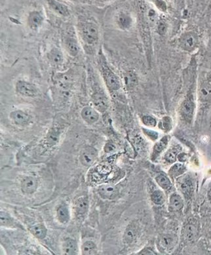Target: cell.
Here are the masks:
<instances>
[{"label": "cell", "instance_id": "obj_29", "mask_svg": "<svg viewBox=\"0 0 211 255\" xmlns=\"http://www.w3.org/2000/svg\"><path fill=\"white\" fill-rule=\"evenodd\" d=\"M56 217L59 223L63 225H66L69 223L71 219L70 211L69 205L63 204L57 208Z\"/></svg>", "mask_w": 211, "mask_h": 255}, {"label": "cell", "instance_id": "obj_28", "mask_svg": "<svg viewBox=\"0 0 211 255\" xmlns=\"http://www.w3.org/2000/svg\"><path fill=\"white\" fill-rule=\"evenodd\" d=\"M170 139H171V137L169 135H165V136L161 137L160 140L155 143L150 157L151 160L152 161H155L157 158L160 156L161 154L165 151L166 148L169 145Z\"/></svg>", "mask_w": 211, "mask_h": 255}, {"label": "cell", "instance_id": "obj_12", "mask_svg": "<svg viewBox=\"0 0 211 255\" xmlns=\"http://www.w3.org/2000/svg\"><path fill=\"white\" fill-rule=\"evenodd\" d=\"M199 234L198 222L193 219L188 220L184 224L181 232V238L186 244L195 242Z\"/></svg>", "mask_w": 211, "mask_h": 255}, {"label": "cell", "instance_id": "obj_37", "mask_svg": "<svg viewBox=\"0 0 211 255\" xmlns=\"http://www.w3.org/2000/svg\"><path fill=\"white\" fill-rule=\"evenodd\" d=\"M151 202L157 206H161L165 203V195L163 191L159 189L153 190L150 195Z\"/></svg>", "mask_w": 211, "mask_h": 255}, {"label": "cell", "instance_id": "obj_36", "mask_svg": "<svg viewBox=\"0 0 211 255\" xmlns=\"http://www.w3.org/2000/svg\"><path fill=\"white\" fill-rule=\"evenodd\" d=\"M159 129L164 133H169L173 127V121L170 116H164L157 124Z\"/></svg>", "mask_w": 211, "mask_h": 255}, {"label": "cell", "instance_id": "obj_23", "mask_svg": "<svg viewBox=\"0 0 211 255\" xmlns=\"http://www.w3.org/2000/svg\"><path fill=\"white\" fill-rule=\"evenodd\" d=\"M0 224L1 227L7 229H20L24 230L22 224L12 217L7 212L1 211L0 212Z\"/></svg>", "mask_w": 211, "mask_h": 255}, {"label": "cell", "instance_id": "obj_24", "mask_svg": "<svg viewBox=\"0 0 211 255\" xmlns=\"http://www.w3.org/2000/svg\"><path fill=\"white\" fill-rule=\"evenodd\" d=\"M184 206V199L180 193L174 192L170 195L169 201H168V210L170 213H179L182 211Z\"/></svg>", "mask_w": 211, "mask_h": 255}, {"label": "cell", "instance_id": "obj_20", "mask_svg": "<svg viewBox=\"0 0 211 255\" xmlns=\"http://www.w3.org/2000/svg\"><path fill=\"white\" fill-rule=\"evenodd\" d=\"M47 59L51 66L55 68L60 67L65 61V56L62 50L57 47L51 48L47 53Z\"/></svg>", "mask_w": 211, "mask_h": 255}, {"label": "cell", "instance_id": "obj_14", "mask_svg": "<svg viewBox=\"0 0 211 255\" xmlns=\"http://www.w3.org/2000/svg\"><path fill=\"white\" fill-rule=\"evenodd\" d=\"M9 119L14 125L18 127L29 126L33 117L29 113L22 110H16L10 113Z\"/></svg>", "mask_w": 211, "mask_h": 255}, {"label": "cell", "instance_id": "obj_35", "mask_svg": "<svg viewBox=\"0 0 211 255\" xmlns=\"http://www.w3.org/2000/svg\"><path fill=\"white\" fill-rule=\"evenodd\" d=\"M139 79L134 71L127 72L124 76V83L128 90H133L138 84Z\"/></svg>", "mask_w": 211, "mask_h": 255}, {"label": "cell", "instance_id": "obj_6", "mask_svg": "<svg viewBox=\"0 0 211 255\" xmlns=\"http://www.w3.org/2000/svg\"><path fill=\"white\" fill-rule=\"evenodd\" d=\"M142 228L140 222L134 220L131 221L125 229L123 242L125 246L130 247L136 244L142 234Z\"/></svg>", "mask_w": 211, "mask_h": 255}, {"label": "cell", "instance_id": "obj_3", "mask_svg": "<svg viewBox=\"0 0 211 255\" xmlns=\"http://www.w3.org/2000/svg\"><path fill=\"white\" fill-rule=\"evenodd\" d=\"M194 86H190L189 90L180 104L179 109V114L182 120L188 125H191L193 123L196 113V98L194 92Z\"/></svg>", "mask_w": 211, "mask_h": 255}, {"label": "cell", "instance_id": "obj_5", "mask_svg": "<svg viewBox=\"0 0 211 255\" xmlns=\"http://www.w3.org/2000/svg\"><path fill=\"white\" fill-rule=\"evenodd\" d=\"M92 104L100 113L107 112L109 108V99L107 94L97 84H94L91 95Z\"/></svg>", "mask_w": 211, "mask_h": 255}, {"label": "cell", "instance_id": "obj_38", "mask_svg": "<svg viewBox=\"0 0 211 255\" xmlns=\"http://www.w3.org/2000/svg\"><path fill=\"white\" fill-rule=\"evenodd\" d=\"M141 120L142 125L147 128H155L158 124L157 119L149 115H142L141 117Z\"/></svg>", "mask_w": 211, "mask_h": 255}, {"label": "cell", "instance_id": "obj_46", "mask_svg": "<svg viewBox=\"0 0 211 255\" xmlns=\"http://www.w3.org/2000/svg\"><path fill=\"white\" fill-rule=\"evenodd\" d=\"M74 1H81V0H74Z\"/></svg>", "mask_w": 211, "mask_h": 255}, {"label": "cell", "instance_id": "obj_27", "mask_svg": "<svg viewBox=\"0 0 211 255\" xmlns=\"http://www.w3.org/2000/svg\"><path fill=\"white\" fill-rule=\"evenodd\" d=\"M63 255H77L79 254V247L77 241L72 238H66L61 244Z\"/></svg>", "mask_w": 211, "mask_h": 255}, {"label": "cell", "instance_id": "obj_32", "mask_svg": "<svg viewBox=\"0 0 211 255\" xmlns=\"http://www.w3.org/2000/svg\"><path fill=\"white\" fill-rule=\"evenodd\" d=\"M155 181L159 188L162 189L163 190L169 191L173 187V183L168 174L167 175L164 173H159L155 177Z\"/></svg>", "mask_w": 211, "mask_h": 255}, {"label": "cell", "instance_id": "obj_42", "mask_svg": "<svg viewBox=\"0 0 211 255\" xmlns=\"http://www.w3.org/2000/svg\"><path fill=\"white\" fill-rule=\"evenodd\" d=\"M156 30L157 33L161 36H164L167 34L168 30V24L167 22L163 20H158L157 22Z\"/></svg>", "mask_w": 211, "mask_h": 255}, {"label": "cell", "instance_id": "obj_8", "mask_svg": "<svg viewBox=\"0 0 211 255\" xmlns=\"http://www.w3.org/2000/svg\"><path fill=\"white\" fill-rule=\"evenodd\" d=\"M114 23L119 30L130 31L134 26L135 18L128 10L120 9L115 14Z\"/></svg>", "mask_w": 211, "mask_h": 255}, {"label": "cell", "instance_id": "obj_33", "mask_svg": "<svg viewBox=\"0 0 211 255\" xmlns=\"http://www.w3.org/2000/svg\"><path fill=\"white\" fill-rule=\"evenodd\" d=\"M182 148L180 145H174L173 147L169 148L167 151L165 152V155H164V159L168 163L174 164L175 163L176 161L178 159L180 151H181Z\"/></svg>", "mask_w": 211, "mask_h": 255}, {"label": "cell", "instance_id": "obj_15", "mask_svg": "<svg viewBox=\"0 0 211 255\" xmlns=\"http://www.w3.org/2000/svg\"><path fill=\"white\" fill-rule=\"evenodd\" d=\"M89 209V201L87 196L83 195L75 199L73 204L75 217L79 222L83 221L87 217Z\"/></svg>", "mask_w": 211, "mask_h": 255}, {"label": "cell", "instance_id": "obj_26", "mask_svg": "<svg viewBox=\"0 0 211 255\" xmlns=\"http://www.w3.org/2000/svg\"><path fill=\"white\" fill-rule=\"evenodd\" d=\"M46 2L49 9L57 15L63 17H67L70 15L69 7L62 2L59 1L58 0H46Z\"/></svg>", "mask_w": 211, "mask_h": 255}, {"label": "cell", "instance_id": "obj_31", "mask_svg": "<svg viewBox=\"0 0 211 255\" xmlns=\"http://www.w3.org/2000/svg\"><path fill=\"white\" fill-rule=\"evenodd\" d=\"M187 171L186 166L182 163H174L173 165L170 168L168 171V175L173 180H176L179 177L186 174Z\"/></svg>", "mask_w": 211, "mask_h": 255}, {"label": "cell", "instance_id": "obj_30", "mask_svg": "<svg viewBox=\"0 0 211 255\" xmlns=\"http://www.w3.org/2000/svg\"><path fill=\"white\" fill-rule=\"evenodd\" d=\"M29 231L34 237L40 240L45 239L48 235V229L43 223H38L30 226Z\"/></svg>", "mask_w": 211, "mask_h": 255}, {"label": "cell", "instance_id": "obj_19", "mask_svg": "<svg viewBox=\"0 0 211 255\" xmlns=\"http://www.w3.org/2000/svg\"><path fill=\"white\" fill-rule=\"evenodd\" d=\"M81 117L86 124L93 125L99 120L100 113L93 106H85L81 111Z\"/></svg>", "mask_w": 211, "mask_h": 255}, {"label": "cell", "instance_id": "obj_25", "mask_svg": "<svg viewBox=\"0 0 211 255\" xmlns=\"http://www.w3.org/2000/svg\"><path fill=\"white\" fill-rule=\"evenodd\" d=\"M198 100L202 103H211V83L204 81L199 84L196 92Z\"/></svg>", "mask_w": 211, "mask_h": 255}, {"label": "cell", "instance_id": "obj_18", "mask_svg": "<svg viewBox=\"0 0 211 255\" xmlns=\"http://www.w3.org/2000/svg\"><path fill=\"white\" fill-rule=\"evenodd\" d=\"M38 179L33 176H24L20 182V189L25 195H32L38 190Z\"/></svg>", "mask_w": 211, "mask_h": 255}, {"label": "cell", "instance_id": "obj_16", "mask_svg": "<svg viewBox=\"0 0 211 255\" xmlns=\"http://www.w3.org/2000/svg\"><path fill=\"white\" fill-rule=\"evenodd\" d=\"M45 22L44 13L38 9L32 10L28 14L26 22L30 29L33 31H38Z\"/></svg>", "mask_w": 211, "mask_h": 255}, {"label": "cell", "instance_id": "obj_39", "mask_svg": "<svg viewBox=\"0 0 211 255\" xmlns=\"http://www.w3.org/2000/svg\"><path fill=\"white\" fill-rule=\"evenodd\" d=\"M159 253L158 252V250H157V248H155L154 245L151 244H148L146 245V246L144 247L142 249V250H141L140 251H139L137 253V254H135V255H159Z\"/></svg>", "mask_w": 211, "mask_h": 255}, {"label": "cell", "instance_id": "obj_9", "mask_svg": "<svg viewBox=\"0 0 211 255\" xmlns=\"http://www.w3.org/2000/svg\"><path fill=\"white\" fill-rule=\"evenodd\" d=\"M176 186L186 199H191L194 192L193 179L190 174H184L175 180Z\"/></svg>", "mask_w": 211, "mask_h": 255}, {"label": "cell", "instance_id": "obj_10", "mask_svg": "<svg viewBox=\"0 0 211 255\" xmlns=\"http://www.w3.org/2000/svg\"><path fill=\"white\" fill-rule=\"evenodd\" d=\"M15 89L18 95L26 98H36L40 91L36 84L25 80H17L15 83Z\"/></svg>", "mask_w": 211, "mask_h": 255}, {"label": "cell", "instance_id": "obj_4", "mask_svg": "<svg viewBox=\"0 0 211 255\" xmlns=\"http://www.w3.org/2000/svg\"><path fill=\"white\" fill-rule=\"evenodd\" d=\"M178 44L182 51L187 53L194 52L200 45V37L194 30H188L180 34L178 39Z\"/></svg>", "mask_w": 211, "mask_h": 255}, {"label": "cell", "instance_id": "obj_1", "mask_svg": "<svg viewBox=\"0 0 211 255\" xmlns=\"http://www.w3.org/2000/svg\"><path fill=\"white\" fill-rule=\"evenodd\" d=\"M97 66L108 91L111 94L116 93L122 87V80L110 67L101 49L98 53Z\"/></svg>", "mask_w": 211, "mask_h": 255}, {"label": "cell", "instance_id": "obj_21", "mask_svg": "<svg viewBox=\"0 0 211 255\" xmlns=\"http://www.w3.org/2000/svg\"><path fill=\"white\" fill-rule=\"evenodd\" d=\"M62 132L63 129L61 127L58 126L51 127L44 139V143L47 147L52 148L56 145L60 140Z\"/></svg>", "mask_w": 211, "mask_h": 255}, {"label": "cell", "instance_id": "obj_11", "mask_svg": "<svg viewBox=\"0 0 211 255\" xmlns=\"http://www.w3.org/2000/svg\"><path fill=\"white\" fill-rule=\"evenodd\" d=\"M63 44L70 56L75 57L80 52L81 46L75 32L68 31L63 37Z\"/></svg>", "mask_w": 211, "mask_h": 255}, {"label": "cell", "instance_id": "obj_17", "mask_svg": "<svg viewBox=\"0 0 211 255\" xmlns=\"http://www.w3.org/2000/svg\"><path fill=\"white\" fill-rule=\"evenodd\" d=\"M98 195L104 200L112 201L118 196L119 189L115 185L111 184L100 185L97 189Z\"/></svg>", "mask_w": 211, "mask_h": 255}, {"label": "cell", "instance_id": "obj_40", "mask_svg": "<svg viewBox=\"0 0 211 255\" xmlns=\"http://www.w3.org/2000/svg\"><path fill=\"white\" fill-rule=\"evenodd\" d=\"M157 11L167 13L168 11L167 0H148Z\"/></svg>", "mask_w": 211, "mask_h": 255}, {"label": "cell", "instance_id": "obj_43", "mask_svg": "<svg viewBox=\"0 0 211 255\" xmlns=\"http://www.w3.org/2000/svg\"><path fill=\"white\" fill-rule=\"evenodd\" d=\"M117 146L113 141H108L104 146V151L106 153H113L116 151Z\"/></svg>", "mask_w": 211, "mask_h": 255}, {"label": "cell", "instance_id": "obj_13", "mask_svg": "<svg viewBox=\"0 0 211 255\" xmlns=\"http://www.w3.org/2000/svg\"><path fill=\"white\" fill-rule=\"evenodd\" d=\"M98 158V150L92 146H86L81 149L79 159L82 166L90 167L97 162Z\"/></svg>", "mask_w": 211, "mask_h": 255}, {"label": "cell", "instance_id": "obj_44", "mask_svg": "<svg viewBox=\"0 0 211 255\" xmlns=\"http://www.w3.org/2000/svg\"><path fill=\"white\" fill-rule=\"evenodd\" d=\"M208 199L211 201V184L210 185V188H209L208 190Z\"/></svg>", "mask_w": 211, "mask_h": 255}, {"label": "cell", "instance_id": "obj_41", "mask_svg": "<svg viewBox=\"0 0 211 255\" xmlns=\"http://www.w3.org/2000/svg\"><path fill=\"white\" fill-rule=\"evenodd\" d=\"M143 133L151 141H156L159 138V133L149 128H142Z\"/></svg>", "mask_w": 211, "mask_h": 255}, {"label": "cell", "instance_id": "obj_7", "mask_svg": "<svg viewBox=\"0 0 211 255\" xmlns=\"http://www.w3.org/2000/svg\"><path fill=\"white\" fill-rule=\"evenodd\" d=\"M179 237L175 233H166L158 238L156 242V248L159 253L171 254L177 247Z\"/></svg>", "mask_w": 211, "mask_h": 255}, {"label": "cell", "instance_id": "obj_22", "mask_svg": "<svg viewBox=\"0 0 211 255\" xmlns=\"http://www.w3.org/2000/svg\"><path fill=\"white\" fill-rule=\"evenodd\" d=\"M55 86L63 92H67L71 89L72 86V77L70 74L59 73L55 76Z\"/></svg>", "mask_w": 211, "mask_h": 255}, {"label": "cell", "instance_id": "obj_34", "mask_svg": "<svg viewBox=\"0 0 211 255\" xmlns=\"http://www.w3.org/2000/svg\"><path fill=\"white\" fill-rule=\"evenodd\" d=\"M81 255H93L98 254V247L95 242L91 240H87L83 243L81 247Z\"/></svg>", "mask_w": 211, "mask_h": 255}, {"label": "cell", "instance_id": "obj_2", "mask_svg": "<svg viewBox=\"0 0 211 255\" xmlns=\"http://www.w3.org/2000/svg\"><path fill=\"white\" fill-rule=\"evenodd\" d=\"M77 32L81 42L88 48L97 46L100 39L99 26L91 18L82 17L77 20Z\"/></svg>", "mask_w": 211, "mask_h": 255}, {"label": "cell", "instance_id": "obj_45", "mask_svg": "<svg viewBox=\"0 0 211 255\" xmlns=\"http://www.w3.org/2000/svg\"><path fill=\"white\" fill-rule=\"evenodd\" d=\"M99 1L104 2V3H108V2L113 1V0H99Z\"/></svg>", "mask_w": 211, "mask_h": 255}]
</instances>
